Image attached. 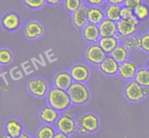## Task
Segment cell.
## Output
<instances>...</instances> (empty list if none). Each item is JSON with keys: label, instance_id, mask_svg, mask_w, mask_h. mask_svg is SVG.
<instances>
[{"label": "cell", "instance_id": "6da1fadb", "mask_svg": "<svg viewBox=\"0 0 149 138\" xmlns=\"http://www.w3.org/2000/svg\"><path fill=\"white\" fill-rule=\"evenodd\" d=\"M47 105L55 109L60 113L69 110L72 103L67 91L59 89L52 87L49 88L46 96Z\"/></svg>", "mask_w": 149, "mask_h": 138}, {"label": "cell", "instance_id": "7a4b0ae2", "mask_svg": "<svg viewBox=\"0 0 149 138\" xmlns=\"http://www.w3.org/2000/svg\"><path fill=\"white\" fill-rule=\"evenodd\" d=\"M71 103L74 105H83L87 104L90 99L88 87L84 83L74 82L68 91Z\"/></svg>", "mask_w": 149, "mask_h": 138}, {"label": "cell", "instance_id": "3957f363", "mask_svg": "<svg viewBox=\"0 0 149 138\" xmlns=\"http://www.w3.org/2000/svg\"><path fill=\"white\" fill-rule=\"evenodd\" d=\"M54 126L58 132H63L69 136L77 133V120L71 110H68L61 113Z\"/></svg>", "mask_w": 149, "mask_h": 138}, {"label": "cell", "instance_id": "277c9868", "mask_svg": "<svg viewBox=\"0 0 149 138\" xmlns=\"http://www.w3.org/2000/svg\"><path fill=\"white\" fill-rule=\"evenodd\" d=\"M26 88L28 92L36 98L46 97L49 91V85L43 78H32L27 81Z\"/></svg>", "mask_w": 149, "mask_h": 138}, {"label": "cell", "instance_id": "5b68a950", "mask_svg": "<svg viewBox=\"0 0 149 138\" xmlns=\"http://www.w3.org/2000/svg\"><path fill=\"white\" fill-rule=\"evenodd\" d=\"M124 95L130 103H139L146 97L143 88L134 80L127 81L124 88Z\"/></svg>", "mask_w": 149, "mask_h": 138}, {"label": "cell", "instance_id": "8992f818", "mask_svg": "<svg viewBox=\"0 0 149 138\" xmlns=\"http://www.w3.org/2000/svg\"><path fill=\"white\" fill-rule=\"evenodd\" d=\"M108 56L97 43L90 44L85 49L86 60L92 65H99Z\"/></svg>", "mask_w": 149, "mask_h": 138}, {"label": "cell", "instance_id": "52a82bcc", "mask_svg": "<svg viewBox=\"0 0 149 138\" xmlns=\"http://www.w3.org/2000/svg\"><path fill=\"white\" fill-rule=\"evenodd\" d=\"M77 126H82L87 133L95 132L100 126V120L96 114L93 113H85L79 115L76 119Z\"/></svg>", "mask_w": 149, "mask_h": 138}, {"label": "cell", "instance_id": "ba28073f", "mask_svg": "<svg viewBox=\"0 0 149 138\" xmlns=\"http://www.w3.org/2000/svg\"><path fill=\"white\" fill-rule=\"evenodd\" d=\"M69 73L71 74L74 82L85 83L90 78V70L87 65L84 63H76L69 68Z\"/></svg>", "mask_w": 149, "mask_h": 138}, {"label": "cell", "instance_id": "9c48e42d", "mask_svg": "<svg viewBox=\"0 0 149 138\" xmlns=\"http://www.w3.org/2000/svg\"><path fill=\"white\" fill-rule=\"evenodd\" d=\"M45 29L42 23L35 20H29L23 28V33L26 39L36 40L44 34Z\"/></svg>", "mask_w": 149, "mask_h": 138}, {"label": "cell", "instance_id": "30bf717a", "mask_svg": "<svg viewBox=\"0 0 149 138\" xmlns=\"http://www.w3.org/2000/svg\"><path fill=\"white\" fill-rule=\"evenodd\" d=\"M20 23H21V19L20 15L15 12H7L1 16V26L6 31H14L19 28Z\"/></svg>", "mask_w": 149, "mask_h": 138}, {"label": "cell", "instance_id": "8fae6325", "mask_svg": "<svg viewBox=\"0 0 149 138\" xmlns=\"http://www.w3.org/2000/svg\"><path fill=\"white\" fill-rule=\"evenodd\" d=\"M74 81L69 71H61L55 74L52 79V85L55 88L63 91H68Z\"/></svg>", "mask_w": 149, "mask_h": 138}, {"label": "cell", "instance_id": "7c38bea8", "mask_svg": "<svg viewBox=\"0 0 149 138\" xmlns=\"http://www.w3.org/2000/svg\"><path fill=\"white\" fill-rule=\"evenodd\" d=\"M88 7L89 6L87 4H83L77 11L72 13L71 21L77 29L81 30L89 23L87 17Z\"/></svg>", "mask_w": 149, "mask_h": 138}, {"label": "cell", "instance_id": "4fadbf2b", "mask_svg": "<svg viewBox=\"0 0 149 138\" xmlns=\"http://www.w3.org/2000/svg\"><path fill=\"white\" fill-rule=\"evenodd\" d=\"M138 68L133 61L127 60L125 62L119 64L118 75L124 80L130 81L134 80Z\"/></svg>", "mask_w": 149, "mask_h": 138}, {"label": "cell", "instance_id": "5bb4252c", "mask_svg": "<svg viewBox=\"0 0 149 138\" xmlns=\"http://www.w3.org/2000/svg\"><path fill=\"white\" fill-rule=\"evenodd\" d=\"M61 116V113L48 105L43 106L39 113V118L43 123L55 125Z\"/></svg>", "mask_w": 149, "mask_h": 138}, {"label": "cell", "instance_id": "9a60e30c", "mask_svg": "<svg viewBox=\"0 0 149 138\" xmlns=\"http://www.w3.org/2000/svg\"><path fill=\"white\" fill-rule=\"evenodd\" d=\"M81 35L83 39L90 44L97 43L101 37L98 26L90 23L81 29Z\"/></svg>", "mask_w": 149, "mask_h": 138}, {"label": "cell", "instance_id": "2e32d148", "mask_svg": "<svg viewBox=\"0 0 149 138\" xmlns=\"http://www.w3.org/2000/svg\"><path fill=\"white\" fill-rule=\"evenodd\" d=\"M117 24V33L123 38L133 36L138 31V26L132 20H123L121 19L116 22Z\"/></svg>", "mask_w": 149, "mask_h": 138}, {"label": "cell", "instance_id": "e0dca14e", "mask_svg": "<svg viewBox=\"0 0 149 138\" xmlns=\"http://www.w3.org/2000/svg\"><path fill=\"white\" fill-rule=\"evenodd\" d=\"M119 64L110 56H108L100 65L98 68L102 74L109 76L118 75Z\"/></svg>", "mask_w": 149, "mask_h": 138}, {"label": "cell", "instance_id": "ac0fdd59", "mask_svg": "<svg viewBox=\"0 0 149 138\" xmlns=\"http://www.w3.org/2000/svg\"><path fill=\"white\" fill-rule=\"evenodd\" d=\"M4 134L11 138H17L23 132V125L18 120L10 119L4 124Z\"/></svg>", "mask_w": 149, "mask_h": 138}, {"label": "cell", "instance_id": "d6986e66", "mask_svg": "<svg viewBox=\"0 0 149 138\" xmlns=\"http://www.w3.org/2000/svg\"><path fill=\"white\" fill-rule=\"evenodd\" d=\"M87 17L89 23L98 26L106 19L104 10H103L100 6H89Z\"/></svg>", "mask_w": 149, "mask_h": 138}, {"label": "cell", "instance_id": "ffe728a7", "mask_svg": "<svg viewBox=\"0 0 149 138\" xmlns=\"http://www.w3.org/2000/svg\"><path fill=\"white\" fill-rule=\"evenodd\" d=\"M99 31L101 37L106 36H115L117 33V24L116 22L105 19L98 25Z\"/></svg>", "mask_w": 149, "mask_h": 138}, {"label": "cell", "instance_id": "44dd1931", "mask_svg": "<svg viewBox=\"0 0 149 138\" xmlns=\"http://www.w3.org/2000/svg\"><path fill=\"white\" fill-rule=\"evenodd\" d=\"M97 44L102 48V49L108 55H109L117 46L119 42L115 36H106V37H100Z\"/></svg>", "mask_w": 149, "mask_h": 138}, {"label": "cell", "instance_id": "7402d4cb", "mask_svg": "<svg viewBox=\"0 0 149 138\" xmlns=\"http://www.w3.org/2000/svg\"><path fill=\"white\" fill-rule=\"evenodd\" d=\"M109 56L113 58L119 64H121L128 60L129 51L125 48V46L122 43H119Z\"/></svg>", "mask_w": 149, "mask_h": 138}, {"label": "cell", "instance_id": "603a6c76", "mask_svg": "<svg viewBox=\"0 0 149 138\" xmlns=\"http://www.w3.org/2000/svg\"><path fill=\"white\" fill-rule=\"evenodd\" d=\"M122 8V5L108 4L104 9L106 18L115 22H118L119 20H121Z\"/></svg>", "mask_w": 149, "mask_h": 138}, {"label": "cell", "instance_id": "cb8c5ba5", "mask_svg": "<svg viewBox=\"0 0 149 138\" xmlns=\"http://www.w3.org/2000/svg\"><path fill=\"white\" fill-rule=\"evenodd\" d=\"M134 81L143 88H149V70L146 67L138 68Z\"/></svg>", "mask_w": 149, "mask_h": 138}, {"label": "cell", "instance_id": "d4e9b609", "mask_svg": "<svg viewBox=\"0 0 149 138\" xmlns=\"http://www.w3.org/2000/svg\"><path fill=\"white\" fill-rule=\"evenodd\" d=\"M57 132L54 125L43 123L37 129L36 132V138H54Z\"/></svg>", "mask_w": 149, "mask_h": 138}, {"label": "cell", "instance_id": "484cf974", "mask_svg": "<svg viewBox=\"0 0 149 138\" xmlns=\"http://www.w3.org/2000/svg\"><path fill=\"white\" fill-rule=\"evenodd\" d=\"M133 11L135 16L140 21L146 20L149 17V7L145 3L140 4Z\"/></svg>", "mask_w": 149, "mask_h": 138}, {"label": "cell", "instance_id": "4316f807", "mask_svg": "<svg viewBox=\"0 0 149 138\" xmlns=\"http://www.w3.org/2000/svg\"><path fill=\"white\" fill-rule=\"evenodd\" d=\"M63 4L68 12L74 13L83 4L82 0H63Z\"/></svg>", "mask_w": 149, "mask_h": 138}, {"label": "cell", "instance_id": "83f0119b", "mask_svg": "<svg viewBox=\"0 0 149 138\" xmlns=\"http://www.w3.org/2000/svg\"><path fill=\"white\" fill-rule=\"evenodd\" d=\"M13 59V55L11 51L3 48L0 50V63L2 65H9Z\"/></svg>", "mask_w": 149, "mask_h": 138}, {"label": "cell", "instance_id": "f1b7e54d", "mask_svg": "<svg viewBox=\"0 0 149 138\" xmlns=\"http://www.w3.org/2000/svg\"><path fill=\"white\" fill-rule=\"evenodd\" d=\"M26 7L31 10H39L42 8L45 4V0H22Z\"/></svg>", "mask_w": 149, "mask_h": 138}, {"label": "cell", "instance_id": "f546056e", "mask_svg": "<svg viewBox=\"0 0 149 138\" xmlns=\"http://www.w3.org/2000/svg\"><path fill=\"white\" fill-rule=\"evenodd\" d=\"M137 39H138V36H136L135 35L128 36V37H125L123 38V39L122 40L121 43H122V44L125 46V48L130 52V51H132V49H135V45Z\"/></svg>", "mask_w": 149, "mask_h": 138}, {"label": "cell", "instance_id": "4dcf8cb0", "mask_svg": "<svg viewBox=\"0 0 149 138\" xmlns=\"http://www.w3.org/2000/svg\"><path fill=\"white\" fill-rule=\"evenodd\" d=\"M141 41V50L149 54V33H144L140 36Z\"/></svg>", "mask_w": 149, "mask_h": 138}, {"label": "cell", "instance_id": "1f68e13d", "mask_svg": "<svg viewBox=\"0 0 149 138\" xmlns=\"http://www.w3.org/2000/svg\"><path fill=\"white\" fill-rule=\"evenodd\" d=\"M135 16L133 10L122 6V10H121V19L123 20H132V17Z\"/></svg>", "mask_w": 149, "mask_h": 138}, {"label": "cell", "instance_id": "d6a6232c", "mask_svg": "<svg viewBox=\"0 0 149 138\" xmlns=\"http://www.w3.org/2000/svg\"><path fill=\"white\" fill-rule=\"evenodd\" d=\"M142 3V0H125L122 6L127 7V8L130 9L132 10H134Z\"/></svg>", "mask_w": 149, "mask_h": 138}, {"label": "cell", "instance_id": "836d02e7", "mask_svg": "<svg viewBox=\"0 0 149 138\" xmlns=\"http://www.w3.org/2000/svg\"><path fill=\"white\" fill-rule=\"evenodd\" d=\"M88 6H100L106 1V0H85Z\"/></svg>", "mask_w": 149, "mask_h": 138}, {"label": "cell", "instance_id": "e575fe53", "mask_svg": "<svg viewBox=\"0 0 149 138\" xmlns=\"http://www.w3.org/2000/svg\"><path fill=\"white\" fill-rule=\"evenodd\" d=\"M108 4H119V5H123V3L125 0H106Z\"/></svg>", "mask_w": 149, "mask_h": 138}, {"label": "cell", "instance_id": "d590c367", "mask_svg": "<svg viewBox=\"0 0 149 138\" xmlns=\"http://www.w3.org/2000/svg\"><path fill=\"white\" fill-rule=\"evenodd\" d=\"M45 1H46L47 4H49V5L55 6L63 1V0H45Z\"/></svg>", "mask_w": 149, "mask_h": 138}, {"label": "cell", "instance_id": "8d00e7d4", "mask_svg": "<svg viewBox=\"0 0 149 138\" xmlns=\"http://www.w3.org/2000/svg\"><path fill=\"white\" fill-rule=\"evenodd\" d=\"M54 138H70L69 135H66V134H64L63 132H58L55 133V136H54Z\"/></svg>", "mask_w": 149, "mask_h": 138}, {"label": "cell", "instance_id": "74e56055", "mask_svg": "<svg viewBox=\"0 0 149 138\" xmlns=\"http://www.w3.org/2000/svg\"><path fill=\"white\" fill-rule=\"evenodd\" d=\"M77 133L79 134V135H85V134H87V132L86 131V129H84V128L82 127V126H77Z\"/></svg>", "mask_w": 149, "mask_h": 138}, {"label": "cell", "instance_id": "f35d334b", "mask_svg": "<svg viewBox=\"0 0 149 138\" xmlns=\"http://www.w3.org/2000/svg\"><path fill=\"white\" fill-rule=\"evenodd\" d=\"M17 138H32V137L29 135L26 134V132H23V133H22L21 135H20V136Z\"/></svg>", "mask_w": 149, "mask_h": 138}, {"label": "cell", "instance_id": "ab89813d", "mask_svg": "<svg viewBox=\"0 0 149 138\" xmlns=\"http://www.w3.org/2000/svg\"><path fill=\"white\" fill-rule=\"evenodd\" d=\"M143 92H144V94H145L146 97L148 96L149 94V88H143Z\"/></svg>", "mask_w": 149, "mask_h": 138}, {"label": "cell", "instance_id": "60d3db41", "mask_svg": "<svg viewBox=\"0 0 149 138\" xmlns=\"http://www.w3.org/2000/svg\"><path fill=\"white\" fill-rule=\"evenodd\" d=\"M146 68L149 70V57H148V59H147V60H146Z\"/></svg>", "mask_w": 149, "mask_h": 138}, {"label": "cell", "instance_id": "b9f144b4", "mask_svg": "<svg viewBox=\"0 0 149 138\" xmlns=\"http://www.w3.org/2000/svg\"><path fill=\"white\" fill-rule=\"evenodd\" d=\"M2 138H11V137H10V136H8V135H7L4 134V135L2 136Z\"/></svg>", "mask_w": 149, "mask_h": 138}, {"label": "cell", "instance_id": "7bdbcfd3", "mask_svg": "<svg viewBox=\"0 0 149 138\" xmlns=\"http://www.w3.org/2000/svg\"><path fill=\"white\" fill-rule=\"evenodd\" d=\"M148 33H149V30H148Z\"/></svg>", "mask_w": 149, "mask_h": 138}]
</instances>
